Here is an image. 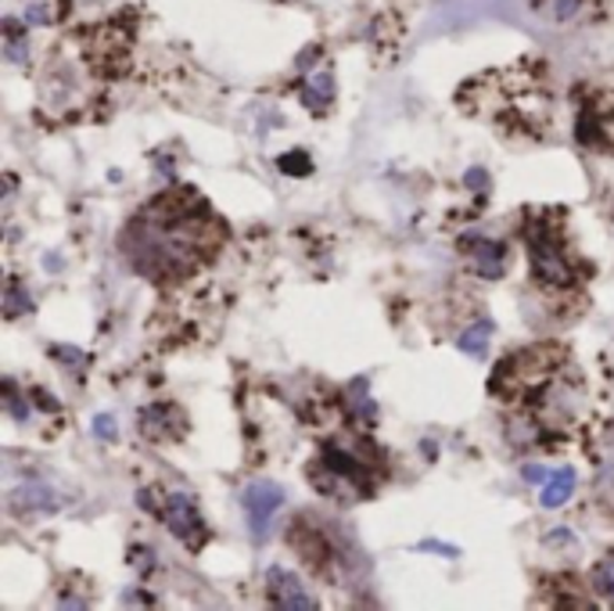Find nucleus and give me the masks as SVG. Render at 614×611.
<instances>
[{
	"label": "nucleus",
	"instance_id": "7",
	"mask_svg": "<svg viewBox=\"0 0 614 611\" xmlns=\"http://www.w3.org/2000/svg\"><path fill=\"white\" fill-rule=\"evenodd\" d=\"M58 497L51 493L48 485H22L19 493H11V511L14 514H51V511H58Z\"/></svg>",
	"mask_w": 614,
	"mask_h": 611
},
{
	"label": "nucleus",
	"instance_id": "4",
	"mask_svg": "<svg viewBox=\"0 0 614 611\" xmlns=\"http://www.w3.org/2000/svg\"><path fill=\"white\" fill-rule=\"evenodd\" d=\"M162 522L173 529V537L183 543V547H191L198 550L205 543V522H202V511H198V503L188 497V493H173V497H165L162 503Z\"/></svg>",
	"mask_w": 614,
	"mask_h": 611
},
{
	"label": "nucleus",
	"instance_id": "12",
	"mask_svg": "<svg viewBox=\"0 0 614 611\" xmlns=\"http://www.w3.org/2000/svg\"><path fill=\"white\" fill-rule=\"evenodd\" d=\"M4 306H8V320H14V317H22V313H29V310H33V296H29L26 292V288H22V281L19 278H11L8 281V292H4Z\"/></svg>",
	"mask_w": 614,
	"mask_h": 611
},
{
	"label": "nucleus",
	"instance_id": "19",
	"mask_svg": "<svg viewBox=\"0 0 614 611\" xmlns=\"http://www.w3.org/2000/svg\"><path fill=\"white\" fill-rule=\"evenodd\" d=\"M94 435H98V439H115V421L101 414V418L94 421Z\"/></svg>",
	"mask_w": 614,
	"mask_h": 611
},
{
	"label": "nucleus",
	"instance_id": "9",
	"mask_svg": "<svg viewBox=\"0 0 614 611\" xmlns=\"http://www.w3.org/2000/svg\"><path fill=\"white\" fill-rule=\"evenodd\" d=\"M575 493V471L572 468H561V471H554V475L546 479V485H543V508L546 511H554V508H561V503H567V497Z\"/></svg>",
	"mask_w": 614,
	"mask_h": 611
},
{
	"label": "nucleus",
	"instance_id": "6",
	"mask_svg": "<svg viewBox=\"0 0 614 611\" xmlns=\"http://www.w3.org/2000/svg\"><path fill=\"white\" fill-rule=\"evenodd\" d=\"M141 435L148 439H173L183 432V414L177 407H169V403H151L141 410Z\"/></svg>",
	"mask_w": 614,
	"mask_h": 611
},
{
	"label": "nucleus",
	"instance_id": "8",
	"mask_svg": "<svg viewBox=\"0 0 614 611\" xmlns=\"http://www.w3.org/2000/svg\"><path fill=\"white\" fill-rule=\"evenodd\" d=\"M479 241V249H474V263H479V273L489 281H496L503 278V267H506V249L496 241H482V238H474Z\"/></svg>",
	"mask_w": 614,
	"mask_h": 611
},
{
	"label": "nucleus",
	"instance_id": "17",
	"mask_svg": "<svg viewBox=\"0 0 614 611\" xmlns=\"http://www.w3.org/2000/svg\"><path fill=\"white\" fill-rule=\"evenodd\" d=\"M593 579H596V590L607 593V598H614V558L596 564V575Z\"/></svg>",
	"mask_w": 614,
	"mask_h": 611
},
{
	"label": "nucleus",
	"instance_id": "21",
	"mask_svg": "<svg viewBox=\"0 0 614 611\" xmlns=\"http://www.w3.org/2000/svg\"><path fill=\"white\" fill-rule=\"evenodd\" d=\"M464 180H467V188H485V183H489V177H485L482 170H471Z\"/></svg>",
	"mask_w": 614,
	"mask_h": 611
},
{
	"label": "nucleus",
	"instance_id": "2",
	"mask_svg": "<svg viewBox=\"0 0 614 611\" xmlns=\"http://www.w3.org/2000/svg\"><path fill=\"white\" fill-rule=\"evenodd\" d=\"M529 256H532V273L540 284L567 288L575 281V273H572V267H567L557 238L546 234V223L540 227V231H529Z\"/></svg>",
	"mask_w": 614,
	"mask_h": 611
},
{
	"label": "nucleus",
	"instance_id": "22",
	"mask_svg": "<svg viewBox=\"0 0 614 611\" xmlns=\"http://www.w3.org/2000/svg\"><path fill=\"white\" fill-rule=\"evenodd\" d=\"M421 550H435V554H446V558H453V554H456L453 547H442V543H432V540H427V543H421Z\"/></svg>",
	"mask_w": 614,
	"mask_h": 611
},
{
	"label": "nucleus",
	"instance_id": "1",
	"mask_svg": "<svg viewBox=\"0 0 614 611\" xmlns=\"http://www.w3.org/2000/svg\"><path fill=\"white\" fill-rule=\"evenodd\" d=\"M205 202L194 194H165L148 212H141L130 231V259L137 270L155 278H183L205 263Z\"/></svg>",
	"mask_w": 614,
	"mask_h": 611
},
{
	"label": "nucleus",
	"instance_id": "18",
	"mask_svg": "<svg viewBox=\"0 0 614 611\" xmlns=\"http://www.w3.org/2000/svg\"><path fill=\"white\" fill-rule=\"evenodd\" d=\"M521 475H525V482H532V485H540V482L550 479L546 468H540V464H525V468H521Z\"/></svg>",
	"mask_w": 614,
	"mask_h": 611
},
{
	"label": "nucleus",
	"instance_id": "5",
	"mask_svg": "<svg viewBox=\"0 0 614 611\" xmlns=\"http://www.w3.org/2000/svg\"><path fill=\"white\" fill-rule=\"evenodd\" d=\"M266 593L278 608H295V611H313L316 608L313 598H305L299 575H291L288 569H270L266 572Z\"/></svg>",
	"mask_w": 614,
	"mask_h": 611
},
{
	"label": "nucleus",
	"instance_id": "16",
	"mask_svg": "<svg viewBox=\"0 0 614 611\" xmlns=\"http://www.w3.org/2000/svg\"><path fill=\"white\" fill-rule=\"evenodd\" d=\"M4 403H8V410H11V414L19 418V421H29V403H22V395L14 392V381H11V378L4 381Z\"/></svg>",
	"mask_w": 614,
	"mask_h": 611
},
{
	"label": "nucleus",
	"instance_id": "10",
	"mask_svg": "<svg viewBox=\"0 0 614 611\" xmlns=\"http://www.w3.org/2000/svg\"><path fill=\"white\" fill-rule=\"evenodd\" d=\"M302 101L310 104V109H328V104L334 101L331 72H313L310 80H305V87H302Z\"/></svg>",
	"mask_w": 614,
	"mask_h": 611
},
{
	"label": "nucleus",
	"instance_id": "3",
	"mask_svg": "<svg viewBox=\"0 0 614 611\" xmlns=\"http://www.w3.org/2000/svg\"><path fill=\"white\" fill-rule=\"evenodd\" d=\"M284 508V489L273 485L266 479L252 482L244 489V518H249V529H252V540L263 543L273 529V518Z\"/></svg>",
	"mask_w": 614,
	"mask_h": 611
},
{
	"label": "nucleus",
	"instance_id": "14",
	"mask_svg": "<svg viewBox=\"0 0 614 611\" xmlns=\"http://www.w3.org/2000/svg\"><path fill=\"white\" fill-rule=\"evenodd\" d=\"M4 37H8V58L11 61H26V40H22V26L8 19L4 22Z\"/></svg>",
	"mask_w": 614,
	"mask_h": 611
},
{
	"label": "nucleus",
	"instance_id": "15",
	"mask_svg": "<svg viewBox=\"0 0 614 611\" xmlns=\"http://www.w3.org/2000/svg\"><path fill=\"white\" fill-rule=\"evenodd\" d=\"M281 173H291V177H310V173H313L310 156H305V151H291V156H281Z\"/></svg>",
	"mask_w": 614,
	"mask_h": 611
},
{
	"label": "nucleus",
	"instance_id": "13",
	"mask_svg": "<svg viewBox=\"0 0 614 611\" xmlns=\"http://www.w3.org/2000/svg\"><path fill=\"white\" fill-rule=\"evenodd\" d=\"M51 357L61 360V367H66V371H72V374H83V367H87V357L80 353V349H72V345H54Z\"/></svg>",
	"mask_w": 614,
	"mask_h": 611
},
{
	"label": "nucleus",
	"instance_id": "20",
	"mask_svg": "<svg viewBox=\"0 0 614 611\" xmlns=\"http://www.w3.org/2000/svg\"><path fill=\"white\" fill-rule=\"evenodd\" d=\"M43 22H48V8L43 4L26 8V26H43Z\"/></svg>",
	"mask_w": 614,
	"mask_h": 611
},
{
	"label": "nucleus",
	"instance_id": "11",
	"mask_svg": "<svg viewBox=\"0 0 614 611\" xmlns=\"http://www.w3.org/2000/svg\"><path fill=\"white\" fill-rule=\"evenodd\" d=\"M489 342H493V324H489V320H482V324L467 328V331L456 339L460 353H467V357H485V353H489Z\"/></svg>",
	"mask_w": 614,
	"mask_h": 611
}]
</instances>
